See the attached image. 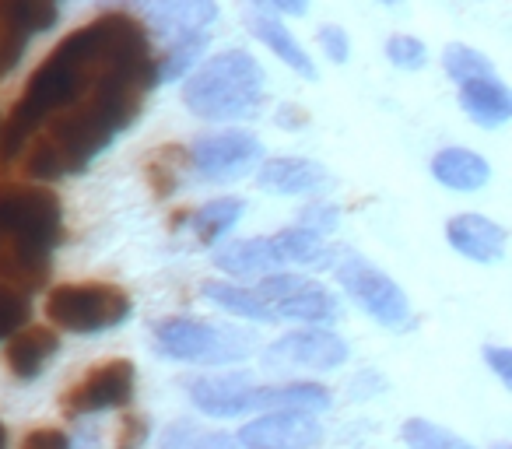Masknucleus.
Returning a JSON list of instances; mask_svg holds the SVG:
<instances>
[{"label": "nucleus", "mask_w": 512, "mask_h": 449, "mask_svg": "<svg viewBox=\"0 0 512 449\" xmlns=\"http://www.w3.org/2000/svg\"><path fill=\"white\" fill-rule=\"evenodd\" d=\"M158 88L155 43L130 11H102L67 32L29 74L0 120V172L22 162L29 183L81 176Z\"/></svg>", "instance_id": "nucleus-1"}, {"label": "nucleus", "mask_w": 512, "mask_h": 449, "mask_svg": "<svg viewBox=\"0 0 512 449\" xmlns=\"http://www.w3.org/2000/svg\"><path fill=\"white\" fill-rule=\"evenodd\" d=\"M64 243V204L46 183L0 179V285L32 295L53 274V253Z\"/></svg>", "instance_id": "nucleus-2"}, {"label": "nucleus", "mask_w": 512, "mask_h": 449, "mask_svg": "<svg viewBox=\"0 0 512 449\" xmlns=\"http://www.w3.org/2000/svg\"><path fill=\"white\" fill-rule=\"evenodd\" d=\"M183 102L193 116L211 123L256 120L267 102V74L246 50L214 53L186 74Z\"/></svg>", "instance_id": "nucleus-3"}, {"label": "nucleus", "mask_w": 512, "mask_h": 449, "mask_svg": "<svg viewBox=\"0 0 512 449\" xmlns=\"http://www.w3.org/2000/svg\"><path fill=\"white\" fill-rule=\"evenodd\" d=\"M155 355L169 362H197V365H232L256 351L249 330L221 327L197 316H165L151 327Z\"/></svg>", "instance_id": "nucleus-4"}, {"label": "nucleus", "mask_w": 512, "mask_h": 449, "mask_svg": "<svg viewBox=\"0 0 512 449\" xmlns=\"http://www.w3.org/2000/svg\"><path fill=\"white\" fill-rule=\"evenodd\" d=\"M134 299L113 281H67L46 292V316L64 334H102L130 320Z\"/></svg>", "instance_id": "nucleus-5"}, {"label": "nucleus", "mask_w": 512, "mask_h": 449, "mask_svg": "<svg viewBox=\"0 0 512 449\" xmlns=\"http://www.w3.org/2000/svg\"><path fill=\"white\" fill-rule=\"evenodd\" d=\"M334 278L376 323H383V327H407L411 323V299L404 295V288L386 271H379L372 260H365L362 253L341 250V257L334 260Z\"/></svg>", "instance_id": "nucleus-6"}, {"label": "nucleus", "mask_w": 512, "mask_h": 449, "mask_svg": "<svg viewBox=\"0 0 512 449\" xmlns=\"http://www.w3.org/2000/svg\"><path fill=\"white\" fill-rule=\"evenodd\" d=\"M253 292L271 309L274 320H295L306 323V327H330V323L341 320V299L327 285L306 278V274H264L260 285H253Z\"/></svg>", "instance_id": "nucleus-7"}, {"label": "nucleus", "mask_w": 512, "mask_h": 449, "mask_svg": "<svg viewBox=\"0 0 512 449\" xmlns=\"http://www.w3.org/2000/svg\"><path fill=\"white\" fill-rule=\"evenodd\" d=\"M137 369L130 358H102L88 365L60 397L64 418H88L102 411H123L134 404Z\"/></svg>", "instance_id": "nucleus-8"}, {"label": "nucleus", "mask_w": 512, "mask_h": 449, "mask_svg": "<svg viewBox=\"0 0 512 449\" xmlns=\"http://www.w3.org/2000/svg\"><path fill=\"white\" fill-rule=\"evenodd\" d=\"M190 169L197 172L204 183L225 186V183H239L249 172L260 165L264 158V144L260 137L249 134V130H214V134H200L193 137L190 148Z\"/></svg>", "instance_id": "nucleus-9"}, {"label": "nucleus", "mask_w": 512, "mask_h": 449, "mask_svg": "<svg viewBox=\"0 0 512 449\" xmlns=\"http://www.w3.org/2000/svg\"><path fill=\"white\" fill-rule=\"evenodd\" d=\"M130 15L144 25L151 43L158 50H169L186 39L211 36V25L218 22V0H123Z\"/></svg>", "instance_id": "nucleus-10"}, {"label": "nucleus", "mask_w": 512, "mask_h": 449, "mask_svg": "<svg viewBox=\"0 0 512 449\" xmlns=\"http://www.w3.org/2000/svg\"><path fill=\"white\" fill-rule=\"evenodd\" d=\"M260 358L274 372H288V369L334 372L348 362V344L330 327H302V330H288L274 344H267Z\"/></svg>", "instance_id": "nucleus-11"}, {"label": "nucleus", "mask_w": 512, "mask_h": 449, "mask_svg": "<svg viewBox=\"0 0 512 449\" xmlns=\"http://www.w3.org/2000/svg\"><path fill=\"white\" fill-rule=\"evenodd\" d=\"M239 449H316L323 442V425L316 414L302 411H260L235 435Z\"/></svg>", "instance_id": "nucleus-12"}, {"label": "nucleus", "mask_w": 512, "mask_h": 449, "mask_svg": "<svg viewBox=\"0 0 512 449\" xmlns=\"http://www.w3.org/2000/svg\"><path fill=\"white\" fill-rule=\"evenodd\" d=\"M253 390L256 379L249 369H228V372H200L186 379L190 404L207 418H239L253 411Z\"/></svg>", "instance_id": "nucleus-13"}, {"label": "nucleus", "mask_w": 512, "mask_h": 449, "mask_svg": "<svg viewBox=\"0 0 512 449\" xmlns=\"http://www.w3.org/2000/svg\"><path fill=\"white\" fill-rule=\"evenodd\" d=\"M256 183H260V190L281 193V197H323V190L334 186V176L313 158L278 155L260 162Z\"/></svg>", "instance_id": "nucleus-14"}, {"label": "nucleus", "mask_w": 512, "mask_h": 449, "mask_svg": "<svg viewBox=\"0 0 512 449\" xmlns=\"http://www.w3.org/2000/svg\"><path fill=\"white\" fill-rule=\"evenodd\" d=\"M57 351H60L57 330L43 327V323H36V327L25 323L22 330H15V334L8 337L0 362H4V369H8L11 379H18V383H32V379L43 376L46 365L57 358Z\"/></svg>", "instance_id": "nucleus-15"}, {"label": "nucleus", "mask_w": 512, "mask_h": 449, "mask_svg": "<svg viewBox=\"0 0 512 449\" xmlns=\"http://www.w3.org/2000/svg\"><path fill=\"white\" fill-rule=\"evenodd\" d=\"M446 239L460 257L474 260V264H498L509 246V232L498 221L484 218V214H456L446 221Z\"/></svg>", "instance_id": "nucleus-16"}, {"label": "nucleus", "mask_w": 512, "mask_h": 449, "mask_svg": "<svg viewBox=\"0 0 512 449\" xmlns=\"http://www.w3.org/2000/svg\"><path fill=\"white\" fill-rule=\"evenodd\" d=\"M460 106L467 109V116L484 130H495L502 123H509L512 116V92L498 74L491 78H474L460 81Z\"/></svg>", "instance_id": "nucleus-17"}, {"label": "nucleus", "mask_w": 512, "mask_h": 449, "mask_svg": "<svg viewBox=\"0 0 512 449\" xmlns=\"http://www.w3.org/2000/svg\"><path fill=\"white\" fill-rule=\"evenodd\" d=\"M214 267L228 278H264V274L281 271V260L271 246V236L256 239H232V243L214 250Z\"/></svg>", "instance_id": "nucleus-18"}, {"label": "nucleus", "mask_w": 512, "mask_h": 449, "mask_svg": "<svg viewBox=\"0 0 512 449\" xmlns=\"http://www.w3.org/2000/svg\"><path fill=\"white\" fill-rule=\"evenodd\" d=\"M246 25L249 32H253L260 43L267 46V50L274 53V57L281 60V64L292 67L299 78L306 81H316V64L313 57H309L306 50H302V43L292 36V32L285 29V22H278L274 15H267V11H246Z\"/></svg>", "instance_id": "nucleus-19"}, {"label": "nucleus", "mask_w": 512, "mask_h": 449, "mask_svg": "<svg viewBox=\"0 0 512 449\" xmlns=\"http://www.w3.org/2000/svg\"><path fill=\"white\" fill-rule=\"evenodd\" d=\"M334 404L330 390L323 383H309V379H292V383L278 386H256L253 390V411H302V414H320Z\"/></svg>", "instance_id": "nucleus-20"}, {"label": "nucleus", "mask_w": 512, "mask_h": 449, "mask_svg": "<svg viewBox=\"0 0 512 449\" xmlns=\"http://www.w3.org/2000/svg\"><path fill=\"white\" fill-rule=\"evenodd\" d=\"M428 172H432L435 183H442L446 190H456V193H474L491 179L488 158H481L470 148H442L439 155L432 158Z\"/></svg>", "instance_id": "nucleus-21"}, {"label": "nucleus", "mask_w": 512, "mask_h": 449, "mask_svg": "<svg viewBox=\"0 0 512 449\" xmlns=\"http://www.w3.org/2000/svg\"><path fill=\"white\" fill-rule=\"evenodd\" d=\"M271 246L278 253L281 267L299 264V267H334V260L341 257L337 246L327 243V236L313 229H302V225H292V229H281L278 236H271Z\"/></svg>", "instance_id": "nucleus-22"}, {"label": "nucleus", "mask_w": 512, "mask_h": 449, "mask_svg": "<svg viewBox=\"0 0 512 449\" xmlns=\"http://www.w3.org/2000/svg\"><path fill=\"white\" fill-rule=\"evenodd\" d=\"M190 169V151L183 144L169 141V144H158L148 158H144V183L151 186L158 200L172 197V193L183 186V172Z\"/></svg>", "instance_id": "nucleus-23"}, {"label": "nucleus", "mask_w": 512, "mask_h": 449, "mask_svg": "<svg viewBox=\"0 0 512 449\" xmlns=\"http://www.w3.org/2000/svg\"><path fill=\"white\" fill-rule=\"evenodd\" d=\"M242 211H246V200L242 197H214V200H207V204H200L197 211L190 214V225H193L197 243L218 246L221 239L239 225Z\"/></svg>", "instance_id": "nucleus-24"}, {"label": "nucleus", "mask_w": 512, "mask_h": 449, "mask_svg": "<svg viewBox=\"0 0 512 449\" xmlns=\"http://www.w3.org/2000/svg\"><path fill=\"white\" fill-rule=\"evenodd\" d=\"M200 295H204L207 302H214L218 309H225V313H232V316H242V320H249V323H278L253 288H242V285H235V281H207V285L200 288Z\"/></svg>", "instance_id": "nucleus-25"}, {"label": "nucleus", "mask_w": 512, "mask_h": 449, "mask_svg": "<svg viewBox=\"0 0 512 449\" xmlns=\"http://www.w3.org/2000/svg\"><path fill=\"white\" fill-rule=\"evenodd\" d=\"M158 449H239V442L221 428H204L183 418L158 435Z\"/></svg>", "instance_id": "nucleus-26"}, {"label": "nucleus", "mask_w": 512, "mask_h": 449, "mask_svg": "<svg viewBox=\"0 0 512 449\" xmlns=\"http://www.w3.org/2000/svg\"><path fill=\"white\" fill-rule=\"evenodd\" d=\"M0 8L36 39L43 32L57 29L60 15H64V0H0Z\"/></svg>", "instance_id": "nucleus-27"}, {"label": "nucleus", "mask_w": 512, "mask_h": 449, "mask_svg": "<svg viewBox=\"0 0 512 449\" xmlns=\"http://www.w3.org/2000/svg\"><path fill=\"white\" fill-rule=\"evenodd\" d=\"M442 67H446V74L456 81V85H460V81L491 78V74H498L495 64H491L481 50H474V46H467V43H449L446 50H442Z\"/></svg>", "instance_id": "nucleus-28"}, {"label": "nucleus", "mask_w": 512, "mask_h": 449, "mask_svg": "<svg viewBox=\"0 0 512 449\" xmlns=\"http://www.w3.org/2000/svg\"><path fill=\"white\" fill-rule=\"evenodd\" d=\"M400 435H404L407 449H474L463 435L449 432V428L435 425L428 418H411L400 428Z\"/></svg>", "instance_id": "nucleus-29"}, {"label": "nucleus", "mask_w": 512, "mask_h": 449, "mask_svg": "<svg viewBox=\"0 0 512 449\" xmlns=\"http://www.w3.org/2000/svg\"><path fill=\"white\" fill-rule=\"evenodd\" d=\"M29 43H32L29 32H25L8 11L0 8V78H8V74L22 64Z\"/></svg>", "instance_id": "nucleus-30"}, {"label": "nucleus", "mask_w": 512, "mask_h": 449, "mask_svg": "<svg viewBox=\"0 0 512 449\" xmlns=\"http://www.w3.org/2000/svg\"><path fill=\"white\" fill-rule=\"evenodd\" d=\"M32 316V295L18 288L0 285V341H8L15 330H22Z\"/></svg>", "instance_id": "nucleus-31"}, {"label": "nucleus", "mask_w": 512, "mask_h": 449, "mask_svg": "<svg viewBox=\"0 0 512 449\" xmlns=\"http://www.w3.org/2000/svg\"><path fill=\"white\" fill-rule=\"evenodd\" d=\"M386 60L400 71H425L428 67V46L414 36H390L386 39Z\"/></svg>", "instance_id": "nucleus-32"}, {"label": "nucleus", "mask_w": 512, "mask_h": 449, "mask_svg": "<svg viewBox=\"0 0 512 449\" xmlns=\"http://www.w3.org/2000/svg\"><path fill=\"white\" fill-rule=\"evenodd\" d=\"M337 221H341V207L330 204V200H323V197H313L299 214L302 229H313V232H320V236H330V232L337 229Z\"/></svg>", "instance_id": "nucleus-33"}, {"label": "nucleus", "mask_w": 512, "mask_h": 449, "mask_svg": "<svg viewBox=\"0 0 512 449\" xmlns=\"http://www.w3.org/2000/svg\"><path fill=\"white\" fill-rule=\"evenodd\" d=\"M151 435V418L144 414H123L113 435V449H141Z\"/></svg>", "instance_id": "nucleus-34"}, {"label": "nucleus", "mask_w": 512, "mask_h": 449, "mask_svg": "<svg viewBox=\"0 0 512 449\" xmlns=\"http://www.w3.org/2000/svg\"><path fill=\"white\" fill-rule=\"evenodd\" d=\"M316 43H320L323 57H330V64H348L351 60V39L341 25H323L316 32Z\"/></svg>", "instance_id": "nucleus-35"}, {"label": "nucleus", "mask_w": 512, "mask_h": 449, "mask_svg": "<svg viewBox=\"0 0 512 449\" xmlns=\"http://www.w3.org/2000/svg\"><path fill=\"white\" fill-rule=\"evenodd\" d=\"M18 449H74V439L64 432V428L43 425V428L25 432V439L18 442Z\"/></svg>", "instance_id": "nucleus-36"}, {"label": "nucleus", "mask_w": 512, "mask_h": 449, "mask_svg": "<svg viewBox=\"0 0 512 449\" xmlns=\"http://www.w3.org/2000/svg\"><path fill=\"white\" fill-rule=\"evenodd\" d=\"M481 355H484V365L502 379V386H512V351L488 344V348H481Z\"/></svg>", "instance_id": "nucleus-37"}, {"label": "nucleus", "mask_w": 512, "mask_h": 449, "mask_svg": "<svg viewBox=\"0 0 512 449\" xmlns=\"http://www.w3.org/2000/svg\"><path fill=\"white\" fill-rule=\"evenodd\" d=\"M267 8L288 18H302L309 11V0H267Z\"/></svg>", "instance_id": "nucleus-38"}, {"label": "nucleus", "mask_w": 512, "mask_h": 449, "mask_svg": "<svg viewBox=\"0 0 512 449\" xmlns=\"http://www.w3.org/2000/svg\"><path fill=\"white\" fill-rule=\"evenodd\" d=\"M306 123H309V116L302 113L299 106H281V113H278V127L295 130V127H306Z\"/></svg>", "instance_id": "nucleus-39"}, {"label": "nucleus", "mask_w": 512, "mask_h": 449, "mask_svg": "<svg viewBox=\"0 0 512 449\" xmlns=\"http://www.w3.org/2000/svg\"><path fill=\"white\" fill-rule=\"evenodd\" d=\"M0 449H8V425L0 421Z\"/></svg>", "instance_id": "nucleus-40"}, {"label": "nucleus", "mask_w": 512, "mask_h": 449, "mask_svg": "<svg viewBox=\"0 0 512 449\" xmlns=\"http://www.w3.org/2000/svg\"><path fill=\"white\" fill-rule=\"evenodd\" d=\"M249 4H253V11H267V15H271V8H267V0H249Z\"/></svg>", "instance_id": "nucleus-41"}, {"label": "nucleus", "mask_w": 512, "mask_h": 449, "mask_svg": "<svg viewBox=\"0 0 512 449\" xmlns=\"http://www.w3.org/2000/svg\"><path fill=\"white\" fill-rule=\"evenodd\" d=\"M379 4H383V8H397L400 0H379Z\"/></svg>", "instance_id": "nucleus-42"}, {"label": "nucleus", "mask_w": 512, "mask_h": 449, "mask_svg": "<svg viewBox=\"0 0 512 449\" xmlns=\"http://www.w3.org/2000/svg\"><path fill=\"white\" fill-rule=\"evenodd\" d=\"M495 449H509V442H498V446Z\"/></svg>", "instance_id": "nucleus-43"}]
</instances>
